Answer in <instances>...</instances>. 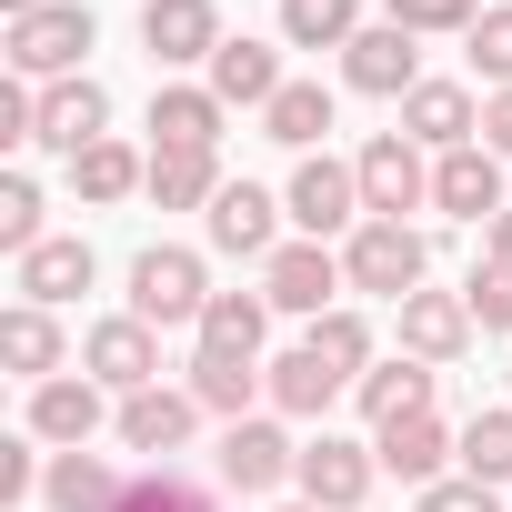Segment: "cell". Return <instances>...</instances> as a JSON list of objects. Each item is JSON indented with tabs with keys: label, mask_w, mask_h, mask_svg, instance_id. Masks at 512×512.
I'll use <instances>...</instances> for the list:
<instances>
[{
	"label": "cell",
	"mask_w": 512,
	"mask_h": 512,
	"mask_svg": "<svg viewBox=\"0 0 512 512\" xmlns=\"http://www.w3.org/2000/svg\"><path fill=\"white\" fill-rule=\"evenodd\" d=\"M342 272H352V292H372V302H412L422 272H432V241H422L412 221H362V231L342 241Z\"/></svg>",
	"instance_id": "obj_1"
},
{
	"label": "cell",
	"mask_w": 512,
	"mask_h": 512,
	"mask_svg": "<svg viewBox=\"0 0 512 512\" xmlns=\"http://www.w3.org/2000/svg\"><path fill=\"white\" fill-rule=\"evenodd\" d=\"M131 312H141L151 332H171V322H191V332H201V312H211L201 251H181V241H151L141 262H131Z\"/></svg>",
	"instance_id": "obj_2"
},
{
	"label": "cell",
	"mask_w": 512,
	"mask_h": 512,
	"mask_svg": "<svg viewBox=\"0 0 512 512\" xmlns=\"http://www.w3.org/2000/svg\"><path fill=\"white\" fill-rule=\"evenodd\" d=\"M101 41V21L81 11V0H51V11L11 21V71L21 81H81V51Z\"/></svg>",
	"instance_id": "obj_3"
},
{
	"label": "cell",
	"mask_w": 512,
	"mask_h": 512,
	"mask_svg": "<svg viewBox=\"0 0 512 512\" xmlns=\"http://www.w3.org/2000/svg\"><path fill=\"white\" fill-rule=\"evenodd\" d=\"M282 211L302 221V241H332V231L352 241V231L372 221V211H362V171H352V161H332V151H312V161L292 171V191H282Z\"/></svg>",
	"instance_id": "obj_4"
},
{
	"label": "cell",
	"mask_w": 512,
	"mask_h": 512,
	"mask_svg": "<svg viewBox=\"0 0 512 512\" xmlns=\"http://www.w3.org/2000/svg\"><path fill=\"white\" fill-rule=\"evenodd\" d=\"M81 372H91L101 392H121V402H131V392H151V382H161V332H151L141 312H111V322H91V332H81Z\"/></svg>",
	"instance_id": "obj_5"
},
{
	"label": "cell",
	"mask_w": 512,
	"mask_h": 512,
	"mask_svg": "<svg viewBox=\"0 0 512 512\" xmlns=\"http://www.w3.org/2000/svg\"><path fill=\"white\" fill-rule=\"evenodd\" d=\"M332 292H352V272H342V251H322V241H282L272 262H262V302H272V312L322 322V312H342Z\"/></svg>",
	"instance_id": "obj_6"
},
{
	"label": "cell",
	"mask_w": 512,
	"mask_h": 512,
	"mask_svg": "<svg viewBox=\"0 0 512 512\" xmlns=\"http://www.w3.org/2000/svg\"><path fill=\"white\" fill-rule=\"evenodd\" d=\"M352 171H362V211H372V221H402V211L432 201V161H422V141H402V131H372Z\"/></svg>",
	"instance_id": "obj_7"
},
{
	"label": "cell",
	"mask_w": 512,
	"mask_h": 512,
	"mask_svg": "<svg viewBox=\"0 0 512 512\" xmlns=\"http://www.w3.org/2000/svg\"><path fill=\"white\" fill-rule=\"evenodd\" d=\"M302 502H322V512H372V482H382V452L372 442H342V432H322V442H302Z\"/></svg>",
	"instance_id": "obj_8"
},
{
	"label": "cell",
	"mask_w": 512,
	"mask_h": 512,
	"mask_svg": "<svg viewBox=\"0 0 512 512\" xmlns=\"http://www.w3.org/2000/svg\"><path fill=\"white\" fill-rule=\"evenodd\" d=\"M231 31H221V0H141V51L161 61V71H211V51H221Z\"/></svg>",
	"instance_id": "obj_9"
},
{
	"label": "cell",
	"mask_w": 512,
	"mask_h": 512,
	"mask_svg": "<svg viewBox=\"0 0 512 512\" xmlns=\"http://www.w3.org/2000/svg\"><path fill=\"white\" fill-rule=\"evenodd\" d=\"M342 81L372 91V101H412V91H422V41H412L402 21H372V31L342 51Z\"/></svg>",
	"instance_id": "obj_10"
},
{
	"label": "cell",
	"mask_w": 512,
	"mask_h": 512,
	"mask_svg": "<svg viewBox=\"0 0 512 512\" xmlns=\"http://www.w3.org/2000/svg\"><path fill=\"white\" fill-rule=\"evenodd\" d=\"M101 422H121L111 402H101V382L91 372H61V382H41L31 392V442H51V452H91V432Z\"/></svg>",
	"instance_id": "obj_11"
},
{
	"label": "cell",
	"mask_w": 512,
	"mask_h": 512,
	"mask_svg": "<svg viewBox=\"0 0 512 512\" xmlns=\"http://www.w3.org/2000/svg\"><path fill=\"white\" fill-rule=\"evenodd\" d=\"M211 251H231V262H272L282 251V201L262 181H221L211 201Z\"/></svg>",
	"instance_id": "obj_12"
},
{
	"label": "cell",
	"mask_w": 512,
	"mask_h": 512,
	"mask_svg": "<svg viewBox=\"0 0 512 512\" xmlns=\"http://www.w3.org/2000/svg\"><path fill=\"white\" fill-rule=\"evenodd\" d=\"M292 472H302V442H292L282 422L251 412V422L221 432V482H231V492H272V482H292Z\"/></svg>",
	"instance_id": "obj_13"
},
{
	"label": "cell",
	"mask_w": 512,
	"mask_h": 512,
	"mask_svg": "<svg viewBox=\"0 0 512 512\" xmlns=\"http://www.w3.org/2000/svg\"><path fill=\"white\" fill-rule=\"evenodd\" d=\"M91 141H111V91L81 71V81H51L41 91V151H61V161H81Z\"/></svg>",
	"instance_id": "obj_14"
},
{
	"label": "cell",
	"mask_w": 512,
	"mask_h": 512,
	"mask_svg": "<svg viewBox=\"0 0 512 512\" xmlns=\"http://www.w3.org/2000/svg\"><path fill=\"white\" fill-rule=\"evenodd\" d=\"M432 201H442L452 221H502V211H512V201H502V151H482V141L442 151V161H432Z\"/></svg>",
	"instance_id": "obj_15"
},
{
	"label": "cell",
	"mask_w": 512,
	"mask_h": 512,
	"mask_svg": "<svg viewBox=\"0 0 512 512\" xmlns=\"http://www.w3.org/2000/svg\"><path fill=\"white\" fill-rule=\"evenodd\" d=\"M402 141H422V151L442 161V151H462V141H482V101H472L462 81H422V91L402 101Z\"/></svg>",
	"instance_id": "obj_16"
},
{
	"label": "cell",
	"mask_w": 512,
	"mask_h": 512,
	"mask_svg": "<svg viewBox=\"0 0 512 512\" xmlns=\"http://www.w3.org/2000/svg\"><path fill=\"white\" fill-rule=\"evenodd\" d=\"M151 151H221V91L211 81H161L151 91Z\"/></svg>",
	"instance_id": "obj_17"
},
{
	"label": "cell",
	"mask_w": 512,
	"mask_h": 512,
	"mask_svg": "<svg viewBox=\"0 0 512 512\" xmlns=\"http://www.w3.org/2000/svg\"><path fill=\"white\" fill-rule=\"evenodd\" d=\"M472 332H482V322H472V302H462V292H412V302H402V352H412V362H432V372H442V362H462V352H472Z\"/></svg>",
	"instance_id": "obj_18"
},
{
	"label": "cell",
	"mask_w": 512,
	"mask_h": 512,
	"mask_svg": "<svg viewBox=\"0 0 512 512\" xmlns=\"http://www.w3.org/2000/svg\"><path fill=\"white\" fill-rule=\"evenodd\" d=\"M11 272H21V302L61 312V302H81V292H91V272H101V262H91V241H81V231H51L41 251H21Z\"/></svg>",
	"instance_id": "obj_19"
},
{
	"label": "cell",
	"mask_w": 512,
	"mask_h": 512,
	"mask_svg": "<svg viewBox=\"0 0 512 512\" xmlns=\"http://www.w3.org/2000/svg\"><path fill=\"white\" fill-rule=\"evenodd\" d=\"M372 452H382V472H402L412 492H432V482H442V462H452L462 442L442 432V412H402V422H382V432H372Z\"/></svg>",
	"instance_id": "obj_20"
},
{
	"label": "cell",
	"mask_w": 512,
	"mask_h": 512,
	"mask_svg": "<svg viewBox=\"0 0 512 512\" xmlns=\"http://www.w3.org/2000/svg\"><path fill=\"white\" fill-rule=\"evenodd\" d=\"M211 91H221V111H272V101H282V51L251 41V31L221 41V51H211Z\"/></svg>",
	"instance_id": "obj_21"
},
{
	"label": "cell",
	"mask_w": 512,
	"mask_h": 512,
	"mask_svg": "<svg viewBox=\"0 0 512 512\" xmlns=\"http://www.w3.org/2000/svg\"><path fill=\"white\" fill-rule=\"evenodd\" d=\"M191 422H201V402L151 382V392H131V402H121V422H111V432H121V452H161V462H171V452L191 442Z\"/></svg>",
	"instance_id": "obj_22"
},
{
	"label": "cell",
	"mask_w": 512,
	"mask_h": 512,
	"mask_svg": "<svg viewBox=\"0 0 512 512\" xmlns=\"http://www.w3.org/2000/svg\"><path fill=\"white\" fill-rule=\"evenodd\" d=\"M61 352H71V342H61V322H51L41 302H11V312H0V362H11L31 392L61 382Z\"/></svg>",
	"instance_id": "obj_23"
},
{
	"label": "cell",
	"mask_w": 512,
	"mask_h": 512,
	"mask_svg": "<svg viewBox=\"0 0 512 512\" xmlns=\"http://www.w3.org/2000/svg\"><path fill=\"white\" fill-rule=\"evenodd\" d=\"M121 492H131V472H111L101 452H51V482H41L51 512H121Z\"/></svg>",
	"instance_id": "obj_24"
},
{
	"label": "cell",
	"mask_w": 512,
	"mask_h": 512,
	"mask_svg": "<svg viewBox=\"0 0 512 512\" xmlns=\"http://www.w3.org/2000/svg\"><path fill=\"white\" fill-rule=\"evenodd\" d=\"M262 382H272V412H292V422H312L332 392H352V382H342V372H332L312 342H292L282 362H262Z\"/></svg>",
	"instance_id": "obj_25"
},
{
	"label": "cell",
	"mask_w": 512,
	"mask_h": 512,
	"mask_svg": "<svg viewBox=\"0 0 512 512\" xmlns=\"http://www.w3.org/2000/svg\"><path fill=\"white\" fill-rule=\"evenodd\" d=\"M432 382H442V372L402 352V362H372V372H362L352 392H362V422L382 432V422H402V412H432Z\"/></svg>",
	"instance_id": "obj_26"
},
{
	"label": "cell",
	"mask_w": 512,
	"mask_h": 512,
	"mask_svg": "<svg viewBox=\"0 0 512 512\" xmlns=\"http://www.w3.org/2000/svg\"><path fill=\"white\" fill-rule=\"evenodd\" d=\"M262 332H272V302H262V292H211L201 352H221V362H262Z\"/></svg>",
	"instance_id": "obj_27"
},
{
	"label": "cell",
	"mask_w": 512,
	"mask_h": 512,
	"mask_svg": "<svg viewBox=\"0 0 512 512\" xmlns=\"http://www.w3.org/2000/svg\"><path fill=\"white\" fill-rule=\"evenodd\" d=\"M151 201L161 211H211L221 201V151H151Z\"/></svg>",
	"instance_id": "obj_28"
},
{
	"label": "cell",
	"mask_w": 512,
	"mask_h": 512,
	"mask_svg": "<svg viewBox=\"0 0 512 512\" xmlns=\"http://www.w3.org/2000/svg\"><path fill=\"white\" fill-rule=\"evenodd\" d=\"M272 382H262V362H221V352H201L191 362V402L201 412H221V422H251V402H262Z\"/></svg>",
	"instance_id": "obj_29"
},
{
	"label": "cell",
	"mask_w": 512,
	"mask_h": 512,
	"mask_svg": "<svg viewBox=\"0 0 512 512\" xmlns=\"http://www.w3.org/2000/svg\"><path fill=\"white\" fill-rule=\"evenodd\" d=\"M71 191H81V201H131V191H151V161H141L131 141H91V151L71 161Z\"/></svg>",
	"instance_id": "obj_30"
},
{
	"label": "cell",
	"mask_w": 512,
	"mask_h": 512,
	"mask_svg": "<svg viewBox=\"0 0 512 512\" xmlns=\"http://www.w3.org/2000/svg\"><path fill=\"white\" fill-rule=\"evenodd\" d=\"M282 41L292 51H352L362 41V0H282Z\"/></svg>",
	"instance_id": "obj_31"
},
{
	"label": "cell",
	"mask_w": 512,
	"mask_h": 512,
	"mask_svg": "<svg viewBox=\"0 0 512 512\" xmlns=\"http://www.w3.org/2000/svg\"><path fill=\"white\" fill-rule=\"evenodd\" d=\"M262 131H272L282 151H302V161H312V141L332 131V91H322V81H282V101L262 111Z\"/></svg>",
	"instance_id": "obj_32"
},
{
	"label": "cell",
	"mask_w": 512,
	"mask_h": 512,
	"mask_svg": "<svg viewBox=\"0 0 512 512\" xmlns=\"http://www.w3.org/2000/svg\"><path fill=\"white\" fill-rule=\"evenodd\" d=\"M121 512H221V502H211V482H191V472H171V462H151V472H131V492H121Z\"/></svg>",
	"instance_id": "obj_33"
},
{
	"label": "cell",
	"mask_w": 512,
	"mask_h": 512,
	"mask_svg": "<svg viewBox=\"0 0 512 512\" xmlns=\"http://www.w3.org/2000/svg\"><path fill=\"white\" fill-rule=\"evenodd\" d=\"M302 342H312V352H322L342 382H362V372H372V322H362V312H322Z\"/></svg>",
	"instance_id": "obj_34"
},
{
	"label": "cell",
	"mask_w": 512,
	"mask_h": 512,
	"mask_svg": "<svg viewBox=\"0 0 512 512\" xmlns=\"http://www.w3.org/2000/svg\"><path fill=\"white\" fill-rule=\"evenodd\" d=\"M462 472H472V482H512V402L462 422Z\"/></svg>",
	"instance_id": "obj_35"
},
{
	"label": "cell",
	"mask_w": 512,
	"mask_h": 512,
	"mask_svg": "<svg viewBox=\"0 0 512 512\" xmlns=\"http://www.w3.org/2000/svg\"><path fill=\"white\" fill-rule=\"evenodd\" d=\"M41 241H51V231H41V181L11 171V181H0V251L21 262V251H41Z\"/></svg>",
	"instance_id": "obj_36"
},
{
	"label": "cell",
	"mask_w": 512,
	"mask_h": 512,
	"mask_svg": "<svg viewBox=\"0 0 512 512\" xmlns=\"http://www.w3.org/2000/svg\"><path fill=\"white\" fill-rule=\"evenodd\" d=\"M462 41H472V71H482L492 91H512V11H482Z\"/></svg>",
	"instance_id": "obj_37"
},
{
	"label": "cell",
	"mask_w": 512,
	"mask_h": 512,
	"mask_svg": "<svg viewBox=\"0 0 512 512\" xmlns=\"http://www.w3.org/2000/svg\"><path fill=\"white\" fill-rule=\"evenodd\" d=\"M392 21H402L412 41H442V31H472V21H482V0H392Z\"/></svg>",
	"instance_id": "obj_38"
},
{
	"label": "cell",
	"mask_w": 512,
	"mask_h": 512,
	"mask_svg": "<svg viewBox=\"0 0 512 512\" xmlns=\"http://www.w3.org/2000/svg\"><path fill=\"white\" fill-rule=\"evenodd\" d=\"M462 302H472L482 332H512V272H502V262H482V272L462 282Z\"/></svg>",
	"instance_id": "obj_39"
},
{
	"label": "cell",
	"mask_w": 512,
	"mask_h": 512,
	"mask_svg": "<svg viewBox=\"0 0 512 512\" xmlns=\"http://www.w3.org/2000/svg\"><path fill=\"white\" fill-rule=\"evenodd\" d=\"M412 512H502V492H492V482H472V472H442Z\"/></svg>",
	"instance_id": "obj_40"
},
{
	"label": "cell",
	"mask_w": 512,
	"mask_h": 512,
	"mask_svg": "<svg viewBox=\"0 0 512 512\" xmlns=\"http://www.w3.org/2000/svg\"><path fill=\"white\" fill-rule=\"evenodd\" d=\"M41 482H51V472L31 462V432H21V442H0V502H31Z\"/></svg>",
	"instance_id": "obj_41"
},
{
	"label": "cell",
	"mask_w": 512,
	"mask_h": 512,
	"mask_svg": "<svg viewBox=\"0 0 512 512\" xmlns=\"http://www.w3.org/2000/svg\"><path fill=\"white\" fill-rule=\"evenodd\" d=\"M482 151H502V161H512V91H492V101H482Z\"/></svg>",
	"instance_id": "obj_42"
},
{
	"label": "cell",
	"mask_w": 512,
	"mask_h": 512,
	"mask_svg": "<svg viewBox=\"0 0 512 512\" xmlns=\"http://www.w3.org/2000/svg\"><path fill=\"white\" fill-rule=\"evenodd\" d=\"M482 251H492V262L512 272V211H502V221H482Z\"/></svg>",
	"instance_id": "obj_43"
},
{
	"label": "cell",
	"mask_w": 512,
	"mask_h": 512,
	"mask_svg": "<svg viewBox=\"0 0 512 512\" xmlns=\"http://www.w3.org/2000/svg\"><path fill=\"white\" fill-rule=\"evenodd\" d=\"M0 11H11V21H31V11H51V0H0Z\"/></svg>",
	"instance_id": "obj_44"
},
{
	"label": "cell",
	"mask_w": 512,
	"mask_h": 512,
	"mask_svg": "<svg viewBox=\"0 0 512 512\" xmlns=\"http://www.w3.org/2000/svg\"><path fill=\"white\" fill-rule=\"evenodd\" d=\"M282 512H322V502H282Z\"/></svg>",
	"instance_id": "obj_45"
}]
</instances>
